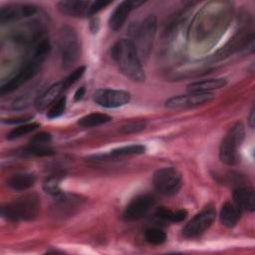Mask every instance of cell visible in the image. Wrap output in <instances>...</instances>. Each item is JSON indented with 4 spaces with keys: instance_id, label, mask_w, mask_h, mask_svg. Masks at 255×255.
Listing matches in <instances>:
<instances>
[{
    "instance_id": "23",
    "label": "cell",
    "mask_w": 255,
    "mask_h": 255,
    "mask_svg": "<svg viewBox=\"0 0 255 255\" xmlns=\"http://www.w3.org/2000/svg\"><path fill=\"white\" fill-rule=\"evenodd\" d=\"M112 121V118L107 114L102 113H92L83 118L78 122V125L82 128H94Z\"/></svg>"
},
{
    "instance_id": "30",
    "label": "cell",
    "mask_w": 255,
    "mask_h": 255,
    "mask_svg": "<svg viewBox=\"0 0 255 255\" xmlns=\"http://www.w3.org/2000/svg\"><path fill=\"white\" fill-rule=\"evenodd\" d=\"M43 188L47 193L55 197H58L64 193L60 187V179L58 176L48 177L43 183Z\"/></svg>"
},
{
    "instance_id": "12",
    "label": "cell",
    "mask_w": 255,
    "mask_h": 255,
    "mask_svg": "<svg viewBox=\"0 0 255 255\" xmlns=\"http://www.w3.org/2000/svg\"><path fill=\"white\" fill-rule=\"evenodd\" d=\"M156 198L150 193L140 194L132 198L126 206L123 212V218L126 221H136L144 217L154 206Z\"/></svg>"
},
{
    "instance_id": "6",
    "label": "cell",
    "mask_w": 255,
    "mask_h": 255,
    "mask_svg": "<svg viewBox=\"0 0 255 255\" xmlns=\"http://www.w3.org/2000/svg\"><path fill=\"white\" fill-rule=\"evenodd\" d=\"M245 136L241 123L232 126L224 135L219 146V158L226 165H235L239 161V147Z\"/></svg>"
},
{
    "instance_id": "4",
    "label": "cell",
    "mask_w": 255,
    "mask_h": 255,
    "mask_svg": "<svg viewBox=\"0 0 255 255\" xmlns=\"http://www.w3.org/2000/svg\"><path fill=\"white\" fill-rule=\"evenodd\" d=\"M156 17L147 15L144 19L132 24L129 30L131 39H129L135 47V50L142 60H146L151 52L153 41L156 34Z\"/></svg>"
},
{
    "instance_id": "7",
    "label": "cell",
    "mask_w": 255,
    "mask_h": 255,
    "mask_svg": "<svg viewBox=\"0 0 255 255\" xmlns=\"http://www.w3.org/2000/svg\"><path fill=\"white\" fill-rule=\"evenodd\" d=\"M59 54L62 66L65 69L72 67L80 58L81 45L76 30L70 26H64L59 32Z\"/></svg>"
},
{
    "instance_id": "5",
    "label": "cell",
    "mask_w": 255,
    "mask_h": 255,
    "mask_svg": "<svg viewBox=\"0 0 255 255\" xmlns=\"http://www.w3.org/2000/svg\"><path fill=\"white\" fill-rule=\"evenodd\" d=\"M40 202L36 194L30 193L21 196L1 206V215L10 221H30L37 217Z\"/></svg>"
},
{
    "instance_id": "19",
    "label": "cell",
    "mask_w": 255,
    "mask_h": 255,
    "mask_svg": "<svg viewBox=\"0 0 255 255\" xmlns=\"http://www.w3.org/2000/svg\"><path fill=\"white\" fill-rule=\"evenodd\" d=\"M234 204L240 209L253 212L255 209L254 189L248 186H239L233 191Z\"/></svg>"
},
{
    "instance_id": "15",
    "label": "cell",
    "mask_w": 255,
    "mask_h": 255,
    "mask_svg": "<svg viewBox=\"0 0 255 255\" xmlns=\"http://www.w3.org/2000/svg\"><path fill=\"white\" fill-rule=\"evenodd\" d=\"M37 6L27 3H12L0 8V23L5 24L35 15Z\"/></svg>"
},
{
    "instance_id": "25",
    "label": "cell",
    "mask_w": 255,
    "mask_h": 255,
    "mask_svg": "<svg viewBox=\"0 0 255 255\" xmlns=\"http://www.w3.org/2000/svg\"><path fill=\"white\" fill-rule=\"evenodd\" d=\"M38 91L37 89H32L29 92H26L23 95L18 96L16 99H14V101L11 104V109L12 110H23L26 109L30 104H32L33 100L36 101V99L38 98Z\"/></svg>"
},
{
    "instance_id": "22",
    "label": "cell",
    "mask_w": 255,
    "mask_h": 255,
    "mask_svg": "<svg viewBox=\"0 0 255 255\" xmlns=\"http://www.w3.org/2000/svg\"><path fill=\"white\" fill-rule=\"evenodd\" d=\"M241 216V210L234 204L230 202H226L222 205L220 213H219V219L220 222L226 226V227H233L235 226Z\"/></svg>"
},
{
    "instance_id": "1",
    "label": "cell",
    "mask_w": 255,
    "mask_h": 255,
    "mask_svg": "<svg viewBox=\"0 0 255 255\" xmlns=\"http://www.w3.org/2000/svg\"><path fill=\"white\" fill-rule=\"evenodd\" d=\"M225 4L226 2H209L198 12L188 32L190 42L192 41L194 45L200 44L205 47L208 44H214L228 25L229 15H224L229 13L230 7L225 8Z\"/></svg>"
},
{
    "instance_id": "2",
    "label": "cell",
    "mask_w": 255,
    "mask_h": 255,
    "mask_svg": "<svg viewBox=\"0 0 255 255\" xmlns=\"http://www.w3.org/2000/svg\"><path fill=\"white\" fill-rule=\"evenodd\" d=\"M50 51V43L44 38L36 47H34L32 55L22 64L7 82L1 85L0 93L2 96L12 93L16 89L20 88L29 80L33 79L40 71L44 61L46 60Z\"/></svg>"
},
{
    "instance_id": "8",
    "label": "cell",
    "mask_w": 255,
    "mask_h": 255,
    "mask_svg": "<svg viewBox=\"0 0 255 255\" xmlns=\"http://www.w3.org/2000/svg\"><path fill=\"white\" fill-rule=\"evenodd\" d=\"M154 188L162 195H175L181 188L182 178L180 172L174 167H161L152 177Z\"/></svg>"
},
{
    "instance_id": "28",
    "label": "cell",
    "mask_w": 255,
    "mask_h": 255,
    "mask_svg": "<svg viewBox=\"0 0 255 255\" xmlns=\"http://www.w3.org/2000/svg\"><path fill=\"white\" fill-rule=\"evenodd\" d=\"M39 127H40V124H38V123H29V124L19 125V126L14 128L12 130H10L7 133L6 138L9 139V140L19 138V137H21V136H23L25 134H28V133L34 131Z\"/></svg>"
},
{
    "instance_id": "27",
    "label": "cell",
    "mask_w": 255,
    "mask_h": 255,
    "mask_svg": "<svg viewBox=\"0 0 255 255\" xmlns=\"http://www.w3.org/2000/svg\"><path fill=\"white\" fill-rule=\"evenodd\" d=\"M20 153L22 155H29V156H47L52 155L54 153V149L51 147V145H36L29 143L27 146H25Z\"/></svg>"
},
{
    "instance_id": "35",
    "label": "cell",
    "mask_w": 255,
    "mask_h": 255,
    "mask_svg": "<svg viewBox=\"0 0 255 255\" xmlns=\"http://www.w3.org/2000/svg\"><path fill=\"white\" fill-rule=\"evenodd\" d=\"M31 117H21V118H13V119H3L2 123L9 125H23L28 122Z\"/></svg>"
},
{
    "instance_id": "16",
    "label": "cell",
    "mask_w": 255,
    "mask_h": 255,
    "mask_svg": "<svg viewBox=\"0 0 255 255\" xmlns=\"http://www.w3.org/2000/svg\"><path fill=\"white\" fill-rule=\"evenodd\" d=\"M248 47H250L251 49L253 47V34H248L246 33V31L240 30L232 39H230L229 42L225 44L224 47H222L216 53H214L212 59L221 60L225 57H228L230 54L236 51L246 49Z\"/></svg>"
},
{
    "instance_id": "13",
    "label": "cell",
    "mask_w": 255,
    "mask_h": 255,
    "mask_svg": "<svg viewBox=\"0 0 255 255\" xmlns=\"http://www.w3.org/2000/svg\"><path fill=\"white\" fill-rule=\"evenodd\" d=\"M93 100L100 107L114 109L127 105L130 101V94L124 90L98 89L93 95Z\"/></svg>"
},
{
    "instance_id": "29",
    "label": "cell",
    "mask_w": 255,
    "mask_h": 255,
    "mask_svg": "<svg viewBox=\"0 0 255 255\" xmlns=\"http://www.w3.org/2000/svg\"><path fill=\"white\" fill-rule=\"evenodd\" d=\"M145 240L152 245H161L166 241V234L159 228L149 227L144 231Z\"/></svg>"
},
{
    "instance_id": "3",
    "label": "cell",
    "mask_w": 255,
    "mask_h": 255,
    "mask_svg": "<svg viewBox=\"0 0 255 255\" xmlns=\"http://www.w3.org/2000/svg\"><path fill=\"white\" fill-rule=\"evenodd\" d=\"M112 58L119 70L128 79L136 83L145 80L141 59L129 39H121L112 47Z\"/></svg>"
},
{
    "instance_id": "26",
    "label": "cell",
    "mask_w": 255,
    "mask_h": 255,
    "mask_svg": "<svg viewBox=\"0 0 255 255\" xmlns=\"http://www.w3.org/2000/svg\"><path fill=\"white\" fill-rule=\"evenodd\" d=\"M145 146L142 144H128L125 146H121L111 150L109 155L118 157V156H126V155H137L145 152Z\"/></svg>"
},
{
    "instance_id": "37",
    "label": "cell",
    "mask_w": 255,
    "mask_h": 255,
    "mask_svg": "<svg viewBox=\"0 0 255 255\" xmlns=\"http://www.w3.org/2000/svg\"><path fill=\"white\" fill-rule=\"evenodd\" d=\"M254 125H255V111H254V108H252L248 117V126L249 128H254Z\"/></svg>"
},
{
    "instance_id": "10",
    "label": "cell",
    "mask_w": 255,
    "mask_h": 255,
    "mask_svg": "<svg viewBox=\"0 0 255 255\" xmlns=\"http://www.w3.org/2000/svg\"><path fill=\"white\" fill-rule=\"evenodd\" d=\"M111 2L106 1H76L64 0L58 2L57 6L62 14L71 17H91L108 6Z\"/></svg>"
},
{
    "instance_id": "17",
    "label": "cell",
    "mask_w": 255,
    "mask_h": 255,
    "mask_svg": "<svg viewBox=\"0 0 255 255\" xmlns=\"http://www.w3.org/2000/svg\"><path fill=\"white\" fill-rule=\"evenodd\" d=\"M143 4L142 1H132L126 0L121 2L113 11L109 19V26L113 31L120 30L125 24L128 14L134 9Z\"/></svg>"
},
{
    "instance_id": "21",
    "label": "cell",
    "mask_w": 255,
    "mask_h": 255,
    "mask_svg": "<svg viewBox=\"0 0 255 255\" xmlns=\"http://www.w3.org/2000/svg\"><path fill=\"white\" fill-rule=\"evenodd\" d=\"M36 182V175L31 172H17L12 174L8 180L7 184L14 190L22 191L29 189Z\"/></svg>"
},
{
    "instance_id": "36",
    "label": "cell",
    "mask_w": 255,
    "mask_h": 255,
    "mask_svg": "<svg viewBox=\"0 0 255 255\" xmlns=\"http://www.w3.org/2000/svg\"><path fill=\"white\" fill-rule=\"evenodd\" d=\"M85 92H86V89H85V87L84 86H82V87H80L77 91H76V93H75V95H74V100L76 101V102H78V101H80L83 97H84V95H85Z\"/></svg>"
},
{
    "instance_id": "32",
    "label": "cell",
    "mask_w": 255,
    "mask_h": 255,
    "mask_svg": "<svg viewBox=\"0 0 255 255\" xmlns=\"http://www.w3.org/2000/svg\"><path fill=\"white\" fill-rule=\"evenodd\" d=\"M66 102H67V98L65 96L61 97L59 100H57L48 110L47 113V118L50 120L53 119H57L59 117H61L66 110Z\"/></svg>"
},
{
    "instance_id": "33",
    "label": "cell",
    "mask_w": 255,
    "mask_h": 255,
    "mask_svg": "<svg viewBox=\"0 0 255 255\" xmlns=\"http://www.w3.org/2000/svg\"><path fill=\"white\" fill-rule=\"evenodd\" d=\"M86 71V67L85 66H81L79 68H77L76 70H74L71 74H69L65 79H63V82L66 86V88H70L72 85H74L76 82H78V80H80L82 78V76L84 75Z\"/></svg>"
},
{
    "instance_id": "18",
    "label": "cell",
    "mask_w": 255,
    "mask_h": 255,
    "mask_svg": "<svg viewBox=\"0 0 255 255\" xmlns=\"http://www.w3.org/2000/svg\"><path fill=\"white\" fill-rule=\"evenodd\" d=\"M67 88L62 81L53 84L52 86H50L48 89H46L42 94H40L38 96V98L36 99L34 105L35 108L39 111V112H43L46 109L50 108L57 100H59L61 97V94L66 91Z\"/></svg>"
},
{
    "instance_id": "14",
    "label": "cell",
    "mask_w": 255,
    "mask_h": 255,
    "mask_svg": "<svg viewBox=\"0 0 255 255\" xmlns=\"http://www.w3.org/2000/svg\"><path fill=\"white\" fill-rule=\"evenodd\" d=\"M211 93H189L177 95L167 99L164 103L165 107L172 110H185L205 105L212 101Z\"/></svg>"
},
{
    "instance_id": "20",
    "label": "cell",
    "mask_w": 255,
    "mask_h": 255,
    "mask_svg": "<svg viewBox=\"0 0 255 255\" xmlns=\"http://www.w3.org/2000/svg\"><path fill=\"white\" fill-rule=\"evenodd\" d=\"M227 81L224 78H209L201 81H196L187 86L189 93H210L214 90H219L225 87Z\"/></svg>"
},
{
    "instance_id": "24",
    "label": "cell",
    "mask_w": 255,
    "mask_h": 255,
    "mask_svg": "<svg viewBox=\"0 0 255 255\" xmlns=\"http://www.w3.org/2000/svg\"><path fill=\"white\" fill-rule=\"evenodd\" d=\"M156 216L163 221L178 223L182 222L186 218L187 211L185 209H178L176 211H172L166 207L161 206L156 210Z\"/></svg>"
},
{
    "instance_id": "31",
    "label": "cell",
    "mask_w": 255,
    "mask_h": 255,
    "mask_svg": "<svg viewBox=\"0 0 255 255\" xmlns=\"http://www.w3.org/2000/svg\"><path fill=\"white\" fill-rule=\"evenodd\" d=\"M146 127V121L144 120H131L127 123H125L121 128L120 131L122 133H134L141 131Z\"/></svg>"
},
{
    "instance_id": "11",
    "label": "cell",
    "mask_w": 255,
    "mask_h": 255,
    "mask_svg": "<svg viewBox=\"0 0 255 255\" xmlns=\"http://www.w3.org/2000/svg\"><path fill=\"white\" fill-rule=\"evenodd\" d=\"M216 211L208 207L194 215L182 228V235L185 238H196L203 234L215 220Z\"/></svg>"
},
{
    "instance_id": "9",
    "label": "cell",
    "mask_w": 255,
    "mask_h": 255,
    "mask_svg": "<svg viewBox=\"0 0 255 255\" xmlns=\"http://www.w3.org/2000/svg\"><path fill=\"white\" fill-rule=\"evenodd\" d=\"M43 25L37 20H31L14 28L10 34L11 40L20 46L36 47L44 38Z\"/></svg>"
},
{
    "instance_id": "34",
    "label": "cell",
    "mask_w": 255,
    "mask_h": 255,
    "mask_svg": "<svg viewBox=\"0 0 255 255\" xmlns=\"http://www.w3.org/2000/svg\"><path fill=\"white\" fill-rule=\"evenodd\" d=\"M52 141V136L50 133L48 132H45V131H42V132H39V133H36L30 140L29 143H32V144H36V145H50Z\"/></svg>"
}]
</instances>
